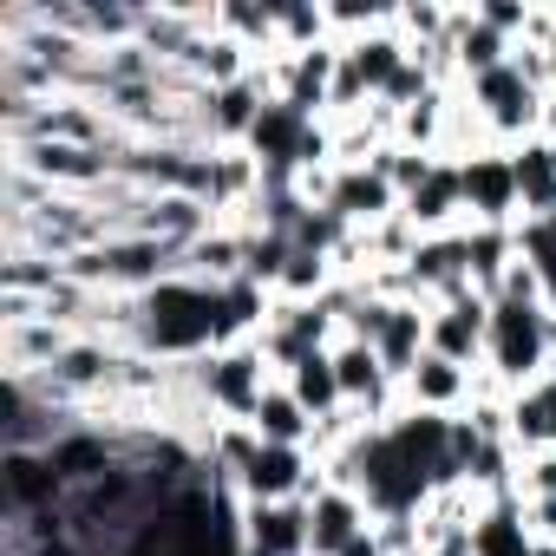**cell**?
<instances>
[{"label": "cell", "instance_id": "9", "mask_svg": "<svg viewBox=\"0 0 556 556\" xmlns=\"http://www.w3.org/2000/svg\"><path fill=\"white\" fill-rule=\"evenodd\" d=\"M471 393H478V374L458 367V361H445V354H432V348H426V361L400 380V400H406L413 413H439V419H458V413L471 406Z\"/></svg>", "mask_w": 556, "mask_h": 556}, {"label": "cell", "instance_id": "16", "mask_svg": "<svg viewBox=\"0 0 556 556\" xmlns=\"http://www.w3.org/2000/svg\"><path fill=\"white\" fill-rule=\"evenodd\" d=\"M249 432H255L262 445H315V419H308V406H302L282 380L262 393V406H255Z\"/></svg>", "mask_w": 556, "mask_h": 556}, {"label": "cell", "instance_id": "17", "mask_svg": "<svg viewBox=\"0 0 556 556\" xmlns=\"http://www.w3.org/2000/svg\"><path fill=\"white\" fill-rule=\"evenodd\" d=\"M465 262H471V289L497 295L504 268L517 262V229H491V223H465Z\"/></svg>", "mask_w": 556, "mask_h": 556}, {"label": "cell", "instance_id": "13", "mask_svg": "<svg viewBox=\"0 0 556 556\" xmlns=\"http://www.w3.org/2000/svg\"><path fill=\"white\" fill-rule=\"evenodd\" d=\"M530 549H536V530L523 517V497L517 491L484 497V510L471 523V556H530Z\"/></svg>", "mask_w": 556, "mask_h": 556}, {"label": "cell", "instance_id": "20", "mask_svg": "<svg viewBox=\"0 0 556 556\" xmlns=\"http://www.w3.org/2000/svg\"><path fill=\"white\" fill-rule=\"evenodd\" d=\"M478 14H484V21H491L497 34L523 40V34H530V14H536V8H530V0H478Z\"/></svg>", "mask_w": 556, "mask_h": 556}, {"label": "cell", "instance_id": "2", "mask_svg": "<svg viewBox=\"0 0 556 556\" xmlns=\"http://www.w3.org/2000/svg\"><path fill=\"white\" fill-rule=\"evenodd\" d=\"M275 380H282V374L268 367L262 341H236V348H216V354L197 361V393L216 413V426H249Z\"/></svg>", "mask_w": 556, "mask_h": 556}, {"label": "cell", "instance_id": "15", "mask_svg": "<svg viewBox=\"0 0 556 556\" xmlns=\"http://www.w3.org/2000/svg\"><path fill=\"white\" fill-rule=\"evenodd\" d=\"M282 387L308 406V419H315V426H328V419H341V413H348V400H341V374H334V348H321V354L295 361V367L282 374Z\"/></svg>", "mask_w": 556, "mask_h": 556}, {"label": "cell", "instance_id": "22", "mask_svg": "<svg viewBox=\"0 0 556 556\" xmlns=\"http://www.w3.org/2000/svg\"><path fill=\"white\" fill-rule=\"evenodd\" d=\"M543 138H556V92L543 99Z\"/></svg>", "mask_w": 556, "mask_h": 556}, {"label": "cell", "instance_id": "6", "mask_svg": "<svg viewBox=\"0 0 556 556\" xmlns=\"http://www.w3.org/2000/svg\"><path fill=\"white\" fill-rule=\"evenodd\" d=\"M321 210L348 229H380L387 216H400V190L380 164H334V184H328Z\"/></svg>", "mask_w": 556, "mask_h": 556}, {"label": "cell", "instance_id": "4", "mask_svg": "<svg viewBox=\"0 0 556 556\" xmlns=\"http://www.w3.org/2000/svg\"><path fill=\"white\" fill-rule=\"evenodd\" d=\"M321 484H328V471L308 445H262L255 439V452L236 478V504H308Z\"/></svg>", "mask_w": 556, "mask_h": 556}, {"label": "cell", "instance_id": "14", "mask_svg": "<svg viewBox=\"0 0 556 556\" xmlns=\"http://www.w3.org/2000/svg\"><path fill=\"white\" fill-rule=\"evenodd\" d=\"M504 413H510V445L517 452H549L556 445V367L543 380L517 387Z\"/></svg>", "mask_w": 556, "mask_h": 556}, {"label": "cell", "instance_id": "23", "mask_svg": "<svg viewBox=\"0 0 556 556\" xmlns=\"http://www.w3.org/2000/svg\"><path fill=\"white\" fill-rule=\"evenodd\" d=\"M530 556H556V536H536V549Z\"/></svg>", "mask_w": 556, "mask_h": 556}, {"label": "cell", "instance_id": "7", "mask_svg": "<svg viewBox=\"0 0 556 556\" xmlns=\"http://www.w3.org/2000/svg\"><path fill=\"white\" fill-rule=\"evenodd\" d=\"M484 334H491V295L465 289V295H452V302H432V328H426V348H432V354H445V361L484 374Z\"/></svg>", "mask_w": 556, "mask_h": 556}, {"label": "cell", "instance_id": "18", "mask_svg": "<svg viewBox=\"0 0 556 556\" xmlns=\"http://www.w3.org/2000/svg\"><path fill=\"white\" fill-rule=\"evenodd\" d=\"M517 255L536 268V289H543V308L556 315V216H536V223H517Z\"/></svg>", "mask_w": 556, "mask_h": 556}, {"label": "cell", "instance_id": "11", "mask_svg": "<svg viewBox=\"0 0 556 556\" xmlns=\"http://www.w3.org/2000/svg\"><path fill=\"white\" fill-rule=\"evenodd\" d=\"M249 556H308V504H236Z\"/></svg>", "mask_w": 556, "mask_h": 556}, {"label": "cell", "instance_id": "21", "mask_svg": "<svg viewBox=\"0 0 556 556\" xmlns=\"http://www.w3.org/2000/svg\"><path fill=\"white\" fill-rule=\"evenodd\" d=\"M523 517H530V530H536V536H556V497H530V504H523Z\"/></svg>", "mask_w": 556, "mask_h": 556}, {"label": "cell", "instance_id": "19", "mask_svg": "<svg viewBox=\"0 0 556 556\" xmlns=\"http://www.w3.org/2000/svg\"><path fill=\"white\" fill-rule=\"evenodd\" d=\"M523 504L530 497H556V445L549 452H517V484H510Z\"/></svg>", "mask_w": 556, "mask_h": 556}, {"label": "cell", "instance_id": "3", "mask_svg": "<svg viewBox=\"0 0 556 556\" xmlns=\"http://www.w3.org/2000/svg\"><path fill=\"white\" fill-rule=\"evenodd\" d=\"M458 92H465V105L478 112L484 138H491V144H504V151L543 131V92H536V86H523V73H517L510 60H504L497 73H484V79L458 86Z\"/></svg>", "mask_w": 556, "mask_h": 556}, {"label": "cell", "instance_id": "1", "mask_svg": "<svg viewBox=\"0 0 556 556\" xmlns=\"http://www.w3.org/2000/svg\"><path fill=\"white\" fill-rule=\"evenodd\" d=\"M556 361V315L543 302H491V334H484V374L517 393L543 380Z\"/></svg>", "mask_w": 556, "mask_h": 556}, {"label": "cell", "instance_id": "10", "mask_svg": "<svg viewBox=\"0 0 556 556\" xmlns=\"http://www.w3.org/2000/svg\"><path fill=\"white\" fill-rule=\"evenodd\" d=\"M361 530H374V510L354 484H321L308 497V556H341Z\"/></svg>", "mask_w": 556, "mask_h": 556}, {"label": "cell", "instance_id": "5", "mask_svg": "<svg viewBox=\"0 0 556 556\" xmlns=\"http://www.w3.org/2000/svg\"><path fill=\"white\" fill-rule=\"evenodd\" d=\"M458 184H465V223L517 229V170L504 144H478L471 157H458Z\"/></svg>", "mask_w": 556, "mask_h": 556}, {"label": "cell", "instance_id": "8", "mask_svg": "<svg viewBox=\"0 0 556 556\" xmlns=\"http://www.w3.org/2000/svg\"><path fill=\"white\" fill-rule=\"evenodd\" d=\"M400 216H406L419 236H452V229H465V184H458V164L439 157V164L400 197Z\"/></svg>", "mask_w": 556, "mask_h": 556}, {"label": "cell", "instance_id": "12", "mask_svg": "<svg viewBox=\"0 0 556 556\" xmlns=\"http://www.w3.org/2000/svg\"><path fill=\"white\" fill-rule=\"evenodd\" d=\"M510 170H517V223L556 216V138H523L510 144Z\"/></svg>", "mask_w": 556, "mask_h": 556}]
</instances>
